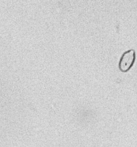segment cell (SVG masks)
<instances>
[{"mask_svg":"<svg viewBox=\"0 0 137 147\" xmlns=\"http://www.w3.org/2000/svg\"><path fill=\"white\" fill-rule=\"evenodd\" d=\"M136 59L135 51L130 50L122 54L119 62V69L122 72H127L133 66Z\"/></svg>","mask_w":137,"mask_h":147,"instance_id":"6da1fadb","label":"cell"}]
</instances>
